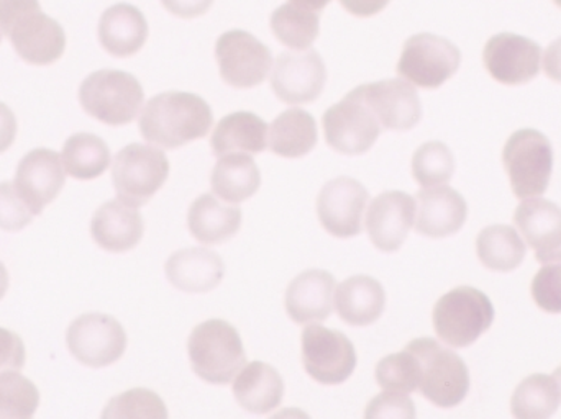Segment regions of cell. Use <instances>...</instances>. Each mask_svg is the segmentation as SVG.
<instances>
[{"instance_id":"1","label":"cell","mask_w":561,"mask_h":419,"mask_svg":"<svg viewBox=\"0 0 561 419\" xmlns=\"http://www.w3.org/2000/svg\"><path fill=\"white\" fill-rule=\"evenodd\" d=\"M214 115L210 105L191 92H163L145 105L140 133L148 143L176 150L209 135Z\"/></svg>"},{"instance_id":"2","label":"cell","mask_w":561,"mask_h":419,"mask_svg":"<svg viewBox=\"0 0 561 419\" xmlns=\"http://www.w3.org/2000/svg\"><path fill=\"white\" fill-rule=\"evenodd\" d=\"M0 33L28 65H53L65 53V30L43 13L38 0H0Z\"/></svg>"},{"instance_id":"3","label":"cell","mask_w":561,"mask_h":419,"mask_svg":"<svg viewBox=\"0 0 561 419\" xmlns=\"http://www.w3.org/2000/svg\"><path fill=\"white\" fill-rule=\"evenodd\" d=\"M191 365L207 384L227 385L247 365L245 348L236 326L224 319H207L187 341Z\"/></svg>"},{"instance_id":"4","label":"cell","mask_w":561,"mask_h":419,"mask_svg":"<svg viewBox=\"0 0 561 419\" xmlns=\"http://www.w3.org/2000/svg\"><path fill=\"white\" fill-rule=\"evenodd\" d=\"M417 359L421 381L419 391L435 407H458L470 392V372L463 359L432 338H419L408 345Z\"/></svg>"},{"instance_id":"5","label":"cell","mask_w":561,"mask_h":419,"mask_svg":"<svg viewBox=\"0 0 561 419\" xmlns=\"http://www.w3.org/2000/svg\"><path fill=\"white\" fill-rule=\"evenodd\" d=\"M490 296L473 287H457L445 293L434 306V328L438 338L451 348L474 345L494 323Z\"/></svg>"},{"instance_id":"6","label":"cell","mask_w":561,"mask_h":419,"mask_svg":"<svg viewBox=\"0 0 561 419\" xmlns=\"http://www.w3.org/2000/svg\"><path fill=\"white\" fill-rule=\"evenodd\" d=\"M144 101L145 92L138 79L115 69L92 72L79 88L82 108L111 127L131 124Z\"/></svg>"},{"instance_id":"7","label":"cell","mask_w":561,"mask_h":419,"mask_svg":"<svg viewBox=\"0 0 561 419\" xmlns=\"http://www.w3.org/2000/svg\"><path fill=\"white\" fill-rule=\"evenodd\" d=\"M503 163L517 199L542 197L552 179V143L533 128L516 131L504 147Z\"/></svg>"},{"instance_id":"8","label":"cell","mask_w":561,"mask_h":419,"mask_svg":"<svg viewBox=\"0 0 561 419\" xmlns=\"http://www.w3.org/2000/svg\"><path fill=\"white\" fill-rule=\"evenodd\" d=\"M170 176V161L158 148L134 143L118 151L112 183L118 200L131 209L147 206Z\"/></svg>"},{"instance_id":"9","label":"cell","mask_w":561,"mask_h":419,"mask_svg":"<svg viewBox=\"0 0 561 419\" xmlns=\"http://www.w3.org/2000/svg\"><path fill=\"white\" fill-rule=\"evenodd\" d=\"M461 53L450 39L434 33H417L404 43L396 71L417 88H442L457 74Z\"/></svg>"},{"instance_id":"10","label":"cell","mask_w":561,"mask_h":419,"mask_svg":"<svg viewBox=\"0 0 561 419\" xmlns=\"http://www.w3.org/2000/svg\"><path fill=\"white\" fill-rule=\"evenodd\" d=\"M322 125L327 144L345 156L368 153L382 131L378 118L363 101L359 88L353 89L339 104L332 105L323 114Z\"/></svg>"},{"instance_id":"11","label":"cell","mask_w":561,"mask_h":419,"mask_svg":"<svg viewBox=\"0 0 561 419\" xmlns=\"http://www.w3.org/2000/svg\"><path fill=\"white\" fill-rule=\"evenodd\" d=\"M66 345L85 368H108L125 354L127 333L114 316L85 313L69 326Z\"/></svg>"},{"instance_id":"12","label":"cell","mask_w":561,"mask_h":419,"mask_svg":"<svg viewBox=\"0 0 561 419\" xmlns=\"http://www.w3.org/2000/svg\"><path fill=\"white\" fill-rule=\"evenodd\" d=\"M220 78L230 88L252 89L263 84L273 68L268 46L245 30H230L216 43Z\"/></svg>"},{"instance_id":"13","label":"cell","mask_w":561,"mask_h":419,"mask_svg":"<svg viewBox=\"0 0 561 419\" xmlns=\"http://www.w3.org/2000/svg\"><path fill=\"white\" fill-rule=\"evenodd\" d=\"M302 364L307 374L322 385H340L356 368L355 346L343 333L322 325L302 331Z\"/></svg>"},{"instance_id":"14","label":"cell","mask_w":561,"mask_h":419,"mask_svg":"<svg viewBox=\"0 0 561 419\" xmlns=\"http://www.w3.org/2000/svg\"><path fill=\"white\" fill-rule=\"evenodd\" d=\"M325 84V62L316 49L280 53L273 65L272 89L284 104L316 102Z\"/></svg>"},{"instance_id":"15","label":"cell","mask_w":561,"mask_h":419,"mask_svg":"<svg viewBox=\"0 0 561 419\" xmlns=\"http://www.w3.org/2000/svg\"><path fill=\"white\" fill-rule=\"evenodd\" d=\"M369 194L359 181L340 176L329 181L317 197V217L327 233L346 240L363 231Z\"/></svg>"},{"instance_id":"16","label":"cell","mask_w":561,"mask_h":419,"mask_svg":"<svg viewBox=\"0 0 561 419\" xmlns=\"http://www.w3.org/2000/svg\"><path fill=\"white\" fill-rule=\"evenodd\" d=\"M483 62L501 84L523 85L539 75L542 48L526 36L500 33L484 46Z\"/></svg>"},{"instance_id":"17","label":"cell","mask_w":561,"mask_h":419,"mask_svg":"<svg viewBox=\"0 0 561 419\" xmlns=\"http://www.w3.org/2000/svg\"><path fill=\"white\" fill-rule=\"evenodd\" d=\"M359 91L382 130L409 131L421 121V98L411 82L404 79H382L359 85Z\"/></svg>"},{"instance_id":"18","label":"cell","mask_w":561,"mask_h":419,"mask_svg":"<svg viewBox=\"0 0 561 419\" xmlns=\"http://www.w3.org/2000/svg\"><path fill=\"white\" fill-rule=\"evenodd\" d=\"M66 184V171L61 156L56 151L38 148L30 151L16 167V193L32 213L42 214L43 209L61 193Z\"/></svg>"},{"instance_id":"19","label":"cell","mask_w":561,"mask_h":419,"mask_svg":"<svg viewBox=\"0 0 561 419\" xmlns=\"http://www.w3.org/2000/svg\"><path fill=\"white\" fill-rule=\"evenodd\" d=\"M369 241L381 253H396L415 223V200L399 190L379 194L366 213Z\"/></svg>"},{"instance_id":"20","label":"cell","mask_w":561,"mask_h":419,"mask_svg":"<svg viewBox=\"0 0 561 419\" xmlns=\"http://www.w3.org/2000/svg\"><path fill=\"white\" fill-rule=\"evenodd\" d=\"M415 231L432 240L454 236L468 218L467 200L448 186L431 187L417 194Z\"/></svg>"},{"instance_id":"21","label":"cell","mask_w":561,"mask_h":419,"mask_svg":"<svg viewBox=\"0 0 561 419\" xmlns=\"http://www.w3.org/2000/svg\"><path fill=\"white\" fill-rule=\"evenodd\" d=\"M335 277L327 270L299 273L286 290V312L297 325L325 322L335 306Z\"/></svg>"},{"instance_id":"22","label":"cell","mask_w":561,"mask_h":419,"mask_svg":"<svg viewBox=\"0 0 561 419\" xmlns=\"http://www.w3.org/2000/svg\"><path fill=\"white\" fill-rule=\"evenodd\" d=\"M171 286L181 292L207 293L222 282L226 266L222 257L206 247H186L171 254L164 266Z\"/></svg>"},{"instance_id":"23","label":"cell","mask_w":561,"mask_h":419,"mask_svg":"<svg viewBox=\"0 0 561 419\" xmlns=\"http://www.w3.org/2000/svg\"><path fill=\"white\" fill-rule=\"evenodd\" d=\"M145 233L140 211L111 200L95 211L91 221V236L99 247L108 253H127L140 244Z\"/></svg>"},{"instance_id":"24","label":"cell","mask_w":561,"mask_h":419,"mask_svg":"<svg viewBox=\"0 0 561 419\" xmlns=\"http://www.w3.org/2000/svg\"><path fill=\"white\" fill-rule=\"evenodd\" d=\"M147 38V19L130 3L112 5L99 20V42L102 48L115 58L137 55L144 48Z\"/></svg>"},{"instance_id":"25","label":"cell","mask_w":561,"mask_h":419,"mask_svg":"<svg viewBox=\"0 0 561 419\" xmlns=\"http://www.w3.org/2000/svg\"><path fill=\"white\" fill-rule=\"evenodd\" d=\"M335 309L346 325L365 328L381 318L386 309L385 289L373 277H350L336 287Z\"/></svg>"},{"instance_id":"26","label":"cell","mask_w":561,"mask_h":419,"mask_svg":"<svg viewBox=\"0 0 561 419\" xmlns=\"http://www.w3.org/2000/svg\"><path fill=\"white\" fill-rule=\"evenodd\" d=\"M233 395L240 407L249 414H270L283 401V377L273 365L260 361L252 362L233 379Z\"/></svg>"},{"instance_id":"27","label":"cell","mask_w":561,"mask_h":419,"mask_svg":"<svg viewBox=\"0 0 561 419\" xmlns=\"http://www.w3.org/2000/svg\"><path fill=\"white\" fill-rule=\"evenodd\" d=\"M514 223L523 233L536 259L556 253L561 247V209L550 200L527 199L517 207Z\"/></svg>"},{"instance_id":"28","label":"cell","mask_w":561,"mask_h":419,"mask_svg":"<svg viewBox=\"0 0 561 419\" xmlns=\"http://www.w3.org/2000/svg\"><path fill=\"white\" fill-rule=\"evenodd\" d=\"M243 214L239 207L226 206L210 194L197 197L187 211V228L194 240L214 246L232 240L242 228Z\"/></svg>"},{"instance_id":"29","label":"cell","mask_w":561,"mask_h":419,"mask_svg":"<svg viewBox=\"0 0 561 419\" xmlns=\"http://www.w3.org/2000/svg\"><path fill=\"white\" fill-rule=\"evenodd\" d=\"M268 125L252 112H236L217 124L210 148L217 158L232 153L259 154L268 148Z\"/></svg>"},{"instance_id":"30","label":"cell","mask_w":561,"mask_h":419,"mask_svg":"<svg viewBox=\"0 0 561 419\" xmlns=\"http://www.w3.org/2000/svg\"><path fill=\"white\" fill-rule=\"evenodd\" d=\"M262 186L259 164L250 154L232 153L219 158L213 170L210 187L216 197L227 203H242L252 199Z\"/></svg>"},{"instance_id":"31","label":"cell","mask_w":561,"mask_h":419,"mask_svg":"<svg viewBox=\"0 0 561 419\" xmlns=\"http://www.w3.org/2000/svg\"><path fill=\"white\" fill-rule=\"evenodd\" d=\"M317 144L316 118L302 108H289L273 121L268 130V148L276 156L299 160Z\"/></svg>"},{"instance_id":"32","label":"cell","mask_w":561,"mask_h":419,"mask_svg":"<svg viewBox=\"0 0 561 419\" xmlns=\"http://www.w3.org/2000/svg\"><path fill=\"white\" fill-rule=\"evenodd\" d=\"M477 253L486 269L511 272L526 259L527 247L513 226L493 224L478 234Z\"/></svg>"},{"instance_id":"33","label":"cell","mask_w":561,"mask_h":419,"mask_svg":"<svg viewBox=\"0 0 561 419\" xmlns=\"http://www.w3.org/2000/svg\"><path fill=\"white\" fill-rule=\"evenodd\" d=\"M111 150L98 135L76 133L62 147L61 161L66 173L78 181L101 177L111 164Z\"/></svg>"},{"instance_id":"34","label":"cell","mask_w":561,"mask_h":419,"mask_svg":"<svg viewBox=\"0 0 561 419\" xmlns=\"http://www.w3.org/2000/svg\"><path fill=\"white\" fill-rule=\"evenodd\" d=\"M561 394L556 379L534 374L517 385L511 398L514 419H550L559 411Z\"/></svg>"},{"instance_id":"35","label":"cell","mask_w":561,"mask_h":419,"mask_svg":"<svg viewBox=\"0 0 561 419\" xmlns=\"http://www.w3.org/2000/svg\"><path fill=\"white\" fill-rule=\"evenodd\" d=\"M270 25L280 45L294 51H306L319 36L320 16L312 10L289 2L273 12Z\"/></svg>"},{"instance_id":"36","label":"cell","mask_w":561,"mask_h":419,"mask_svg":"<svg viewBox=\"0 0 561 419\" xmlns=\"http://www.w3.org/2000/svg\"><path fill=\"white\" fill-rule=\"evenodd\" d=\"M455 173V158L442 141H428L417 148L412 158V176L424 189L445 186Z\"/></svg>"},{"instance_id":"37","label":"cell","mask_w":561,"mask_h":419,"mask_svg":"<svg viewBox=\"0 0 561 419\" xmlns=\"http://www.w3.org/2000/svg\"><path fill=\"white\" fill-rule=\"evenodd\" d=\"M39 405L36 385L15 371L0 374V419H33Z\"/></svg>"},{"instance_id":"38","label":"cell","mask_w":561,"mask_h":419,"mask_svg":"<svg viewBox=\"0 0 561 419\" xmlns=\"http://www.w3.org/2000/svg\"><path fill=\"white\" fill-rule=\"evenodd\" d=\"M101 419H168V408L153 391L131 388L111 398Z\"/></svg>"},{"instance_id":"39","label":"cell","mask_w":561,"mask_h":419,"mask_svg":"<svg viewBox=\"0 0 561 419\" xmlns=\"http://www.w3.org/2000/svg\"><path fill=\"white\" fill-rule=\"evenodd\" d=\"M419 381H421V371H419L417 359L408 349L381 359L376 365V382L385 392L412 394L419 391Z\"/></svg>"},{"instance_id":"40","label":"cell","mask_w":561,"mask_h":419,"mask_svg":"<svg viewBox=\"0 0 561 419\" xmlns=\"http://www.w3.org/2000/svg\"><path fill=\"white\" fill-rule=\"evenodd\" d=\"M533 299L542 312L561 315V263H550L533 280Z\"/></svg>"},{"instance_id":"41","label":"cell","mask_w":561,"mask_h":419,"mask_svg":"<svg viewBox=\"0 0 561 419\" xmlns=\"http://www.w3.org/2000/svg\"><path fill=\"white\" fill-rule=\"evenodd\" d=\"M35 214L23 202L13 183L0 184V230L15 233L32 223Z\"/></svg>"},{"instance_id":"42","label":"cell","mask_w":561,"mask_h":419,"mask_svg":"<svg viewBox=\"0 0 561 419\" xmlns=\"http://www.w3.org/2000/svg\"><path fill=\"white\" fill-rule=\"evenodd\" d=\"M414 401L405 394L382 392L369 401L365 410V419H415Z\"/></svg>"},{"instance_id":"43","label":"cell","mask_w":561,"mask_h":419,"mask_svg":"<svg viewBox=\"0 0 561 419\" xmlns=\"http://www.w3.org/2000/svg\"><path fill=\"white\" fill-rule=\"evenodd\" d=\"M25 345L16 333L0 328V374L19 372L25 365Z\"/></svg>"},{"instance_id":"44","label":"cell","mask_w":561,"mask_h":419,"mask_svg":"<svg viewBox=\"0 0 561 419\" xmlns=\"http://www.w3.org/2000/svg\"><path fill=\"white\" fill-rule=\"evenodd\" d=\"M161 3L171 15L190 20L206 15L214 0H161Z\"/></svg>"},{"instance_id":"45","label":"cell","mask_w":561,"mask_h":419,"mask_svg":"<svg viewBox=\"0 0 561 419\" xmlns=\"http://www.w3.org/2000/svg\"><path fill=\"white\" fill-rule=\"evenodd\" d=\"M389 2L391 0H340L346 12L359 19L378 15L389 5Z\"/></svg>"},{"instance_id":"46","label":"cell","mask_w":561,"mask_h":419,"mask_svg":"<svg viewBox=\"0 0 561 419\" xmlns=\"http://www.w3.org/2000/svg\"><path fill=\"white\" fill-rule=\"evenodd\" d=\"M16 137V120L5 104L0 102V153L12 147Z\"/></svg>"},{"instance_id":"47","label":"cell","mask_w":561,"mask_h":419,"mask_svg":"<svg viewBox=\"0 0 561 419\" xmlns=\"http://www.w3.org/2000/svg\"><path fill=\"white\" fill-rule=\"evenodd\" d=\"M543 69L552 81L561 82V38L553 42L543 53Z\"/></svg>"},{"instance_id":"48","label":"cell","mask_w":561,"mask_h":419,"mask_svg":"<svg viewBox=\"0 0 561 419\" xmlns=\"http://www.w3.org/2000/svg\"><path fill=\"white\" fill-rule=\"evenodd\" d=\"M289 2L294 3V5L302 7V9L320 13L332 0H289Z\"/></svg>"},{"instance_id":"49","label":"cell","mask_w":561,"mask_h":419,"mask_svg":"<svg viewBox=\"0 0 561 419\" xmlns=\"http://www.w3.org/2000/svg\"><path fill=\"white\" fill-rule=\"evenodd\" d=\"M270 419H310V417L299 408H284Z\"/></svg>"},{"instance_id":"50","label":"cell","mask_w":561,"mask_h":419,"mask_svg":"<svg viewBox=\"0 0 561 419\" xmlns=\"http://www.w3.org/2000/svg\"><path fill=\"white\" fill-rule=\"evenodd\" d=\"M9 272H7L5 266H3L2 263H0V300L5 296L7 289H9Z\"/></svg>"},{"instance_id":"51","label":"cell","mask_w":561,"mask_h":419,"mask_svg":"<svg viewBox=\"0 0 561 419\" xmlns=\"http://www.w3.org/2000/svg\"><path fill=\"white\" fill-rule=\"evenodd\" d=\"M539 263H561V247L556 253L547 254V256L540 257Z\"/></svg>"},{"instance_id":"52","label":"cell","mask_w":561,"mask_h":419,"mask_svg":"<svg viewBox=\"0 0 561 419\" xmlns=\"http://www.w3.org/2000/svg\"><path fill=\"white\" fill-rule=\"evenodd\" d=\"M553 379H556L557 384H559L560 394H561V365L557 369L556 374H553Z\"/></svg>"},{"instance_id":"53","label":"cell","mask_w":561,"mask_h":419,"mask_svg":"<svg viewBox=\"0 0 561 419\" xmlns=\"http://www.w3.org/2000/svg\"><path fill=\"white\" fill-rule=\"evenodd\" d=\"M553 2H556V3H557V5H559V7H560V9H561V0H553Z\"/></svg>"},{"instance_id":"54","label":"cell","mask_w":561,"mask_h":419,"mask_svg":"<svg viewBox=\"0 0 561 419\" xmlns=\"http://www.w3.org/2000/svg\"><path fill=\"white\" fill-rule=\"evenodd\" d=\"M0 42H2V33H0Z\"/></svg>"}]
</instances>
